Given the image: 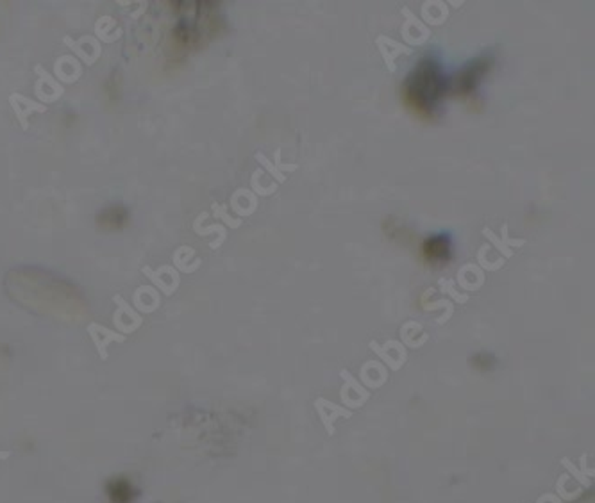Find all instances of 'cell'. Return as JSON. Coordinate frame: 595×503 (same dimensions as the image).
Wrapping results in <instances>:
<instances>
[{
  "label": "cell",
  "instance_id": "1",
  "mask_svg": "<svg viewBox=\"0 0 595 503\" xmlns=\"http://www.w3.org/2000/svg\"><path fill=\"white\" fill-rule=\"evenodd\" d=\"M449 88L441 65L434 57H424L404 82V102L418 114H433Z\"/></svg>",
  "mask_w": 595,
  "mask_h": 503
},
{
  "label": "cell",
  "instance_id": "2",
  "mask_svg": "<svg viewBox=\"0 0 595 503\" xmlns=\"http://www.w3.org/2000/svg\"><path fill=\"white\" fill-rule=\"evenodd\" d=\"M492 65H494V57L485 56L479 57V59H474L472 63H469L462 72L457 73V77L453 81V89L457 95L472 93L478 88V82L485 77V73L490 72Z\"/></svg>",
  "mask_w": 595,
  "mask_h": 503
},
{
  "label": "cell",
  "instance_id": "3",
  "mask_svg": "<svg viewBox=\"0 0 595 503\" xmlns=\"http://www.w3.org/2000/svg\"><path fill=\"white\" fill-rule=\"evenodd\" d=\"M315 409L316 412H318L320 421H322V425H324L325 432H328L329 435L335 434V421H337L338 418H351V416H353V412L348 411V409L337 405V403L328 402L325 398H316Z\"/></svg>",
  "mask_w": 595,
  "mask_h": 503
},
{
  "label": "cell",
  "instance_id": "4",
  "mask_svg": "<svg viewBox=\"0 0 595 503\" xmlns=\"http://www.w3.org/2000/svg\"><path fill=\"white\" fill-rule=\"evenodd\" d=\"M422 254L429 262H446L450 259V239L446 234H438L422 243Z\"/></svg>",
  "mask_w": 595,
  "mask_h": 503
},
{
  "label": "cell",
  "instance_id": "5",
  "mask_svg": "<svg viewBox=\"0 0 595 503\" xmlns=\"http://www.w3.org/2000/svg\"><path fill=\"white\" fill-rule=\"evenodd\" d=\"M9 102H11V107L15 109L18 121H20L22 129L24 130L29 129V121H27L29 114L45 113V111H47V105L36 104V102L29 100V98H25L24 95H20V93H13L11 97H9Z\"/></svg>",
  "mask_w": 595,
  "mask_h": 503
},
{
  "label": "cell",
  "instance_id": "6",
  "mask_svg": "<svg viewBox=\"0 0 595 503\" xmlns=\"http://www.w3.org/2000/svg\"><path fill=\"white\" fill-rule=\"evenodd\" d=\"M105 495L111 503H133L136 498V489L127 479H111L105 486Z\"/></svg>",
  "mask_w": 595,
  "mask_h": 503
},
{
  "label": "cell",
  "instance_id": "7",
  "mask_svg": "<svg viewBox=\"0 0 595 503\" xmlns=\"http://www.w3.org/2000/svg\"><path fill=\"white\" fill-rule=\"evenodd\" d=\"M561 466L565 467V470H567L568 473H571V475L574 476V479L578 480L579 483H581V487H592V479H588L587 475H583V473H581V470H578V467H575L574 464H572L571 459H567V457H563V459H561Z\"/></svg>",
  "mask_w": 595,
  "mask_h": 503
},
{
  "label": "cell",
  "instance_id": "8",
  "mask_svg": "<svg viewBox=\"0 0 595 503\" xmlns=\"http://www.w3.org/2000/svg\"><path fill=\"white\" fill-rule=\"evenodd\" d=\"M341 377H344V380H345V382H347V386H348V387H353V389L356 391L358 395L361 396V400H365V402H367V400L370 398L369 391L365 389V387L361 386L360 382H356V380H354L353 377H351V373H348V371H345V370L341 371Z\"/></svg>",
  "mask_w": 595,
  "mask_h": 503
},
{
  "label": "cell",
  "instance_id": "9",
  "mask_svg": "<svg viewBox=\"0 0 595 503\" xmlns=\"http://www.w3.org/2000/svg\"><path fill=\"white\" fill-rule=\"evenodd\" d=\"M370 348H372V350H374V352H376V354H377V355H379V357H381V359H383V361H385V363H386V364H388V366H390V368H392V370H393V371H397V370H399V368H401V366H402V364L395 363V361H393V359H392V357H388V355H386V352H385V350H383V348H379V345H377V343H374V341H372V343H370Z\"/></svg>",
  "mask_w": 595,
  "mask_h": 503
},
{
  "label": "cell",
  "instance_id": "10",
  "mask_svg": "<svg viewBox=\"0 0 595 503\" xmlns=\"http://www.w3.org/2000/svg\"><path fill=\"white\" fill-rule=\"evenodd\" d=\"M565 482H567V475H561L558 480V495L559 498L563 500H574V496L578 495V493H567L565 491Z\"/></svg>",
  "mask_w": 595,
  "mask_h": 503
},
{
  "label": "cell",
  "instance_id": "11",
  "mask_svg": "<svg viewBox=\"0 0 595 503\" xmlns=\"http://www.w3.org/2000/svg\"><path fill=\"white\" fill-rule=\"evenodd\" d=\"M143 273H145V275H147V277H149V278H152V280H154V282H156V284H158V286H161V290H163V291H165V293H166V294H170V293H172V291H170V290H168V287H166V286H165V284H163V280H161V278H159V277H158V275H156V271H152V270H150L149 266H145V268H143Z\"/></svg>",
  "mask_w": 595,
  "mask_h": 503
},
{
  "label": "cell",
  "instance_id": "12",
  "mask_svg": "<svg viewBox=\"0 0 595 503\" xmlns=\"http://www.w3.org/2000/svg\"><path fill=\"white\" fill-rule=\"evenodd\" d=\"M581 473H583V475H587L588 479H592V475H594V471H588V455L587 453L581 455Z\"/></svg>",
  "mask_w": 595,
  "mask_h": 503
}]
</instances>
